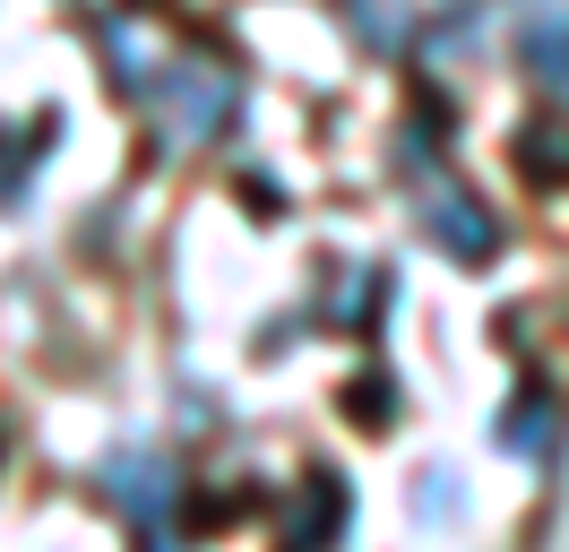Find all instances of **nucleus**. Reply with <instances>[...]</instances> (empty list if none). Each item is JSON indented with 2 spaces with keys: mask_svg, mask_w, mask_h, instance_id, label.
<instances>
[{
  "mask_svg": "<svg viewBox=\"0 0 569 552\" xmlns=\"http://www.w3.org/2000/svg\"><path fill=\"white\" fill-rule=\"evenodd\" d=\"M552 441H561V388H552V379H518L509 406L492 414V448H509V457H543Z\"/></svg>",
  "mask_w": 569,
  "mask_h": 552,
  "instance_id": "nucleus-4",
  "label": "nucleus"
},
{
  "mask_svg": "<svg viewBox=\"0 0 569 552\" xmlns=\"http://www.w3.org/2000/svg\"><path fill=\"white\" fill-rule=\"evenodd\" d=\"M96 492H104L112 510L130 518L139 535H173V510H181V475H173V457H156V448H112L104 466H96Z\"/></svg>",
  "mask_w": 569,
  "mask_h": 552,
  "instance_id": "nucleus-1",
  "label": "nucleus"
},
{
  "mask_svg": "<svg viewBox=\"0 0 569 552\" xmlns=\"http://www.w3.org/2000/svg\"><path fill=\"white\" fill-rule=\"evenodd\" d=\"M233 103H242V87H233L216 61H173L164 78H156V121H164V138H173V147L216 138L224 121H233Z\"/></svg>",
  "mask_w": 569,
  "mask_h": 552,
  "instance_id": "nucleus-2",
  "label": "nucleus"
},
{
  "mask_svg": "<svg viewBox=\"0 0 569 552\" xmlns=\"http://www.w3.org/2000/svg\"><path fill=\"white\" fill-rule=\"evenodd\" d=\"M415 510L423 518H458V483L440 475V483H415Z\"/></svg>",
  "mask_w": 569,
  "mask_h": 552,
  "instance_id": "nucleus-10",
  "label": "nucleus"
},
{
  "mask_svg": "<svg viewBox=\"0 0 569 552\" xmlns=\"http://www.w3.org/2000/svg\"><path fill=\"white\" fill-rule=\"evenodd\" d=\"M389 397H397V388H389V379H380V372H371V379H362V388H346V414H362V423H371V432H380V423H389Z\"/></svg>",
  "mask_w": 569,
  "mask_h": 552,
  "instance_id": "nucleus-8",
  "label": "nucleus"
},
{
  "mask_svg": "<svg viewBox=\"0 0 569 552\" xmlns=\"http://www.w3.org/2000/svg\"><path fill=\"white\" fill-rule=\"evenodd\" d=\"M518 61H527L535 78L569 87V0H535V9H527V27H518Z\"/></svg>",
  "mask_w": 569,
  "mask_h": 552,
  "instance_id": "nucleus-6",
  "label": "nucleus"
},
{
  "mask_svg": "<svg viewBox=\"0 0 569 552\" xmlns=\"http://www.w3.org/2000/svg\"><path fill=\"white\" fill-rule=\"evenodd\" d=\"M346 518H355L346 475H337V466H311V475H302V501L284 510V544H337Z\"/></svg>",
  "mask_w": 569,
  "mask_h": 552,
  "instance_id": "nucleus-5",
  "label": "nucleus"
},
{
  "mask_svg": "<svg viewBox=\"0 0 569 552\" xmlns=\"http://www.w3.org/2000/svg\"><path fill=\"white\" fill-rule=\"evenodd\" d=\"M518 172L527 181H569V121H527L518 130Z\"/></svg>",
  "mask_w": 569,
  "mask_h": 552,
  "instance_id": "nucleus-7",
  "label": "nucleus"
},
{
  "mask_svg": "<svg viewBox=\"0 0 569 552\" xmlns=\"http://www.w3.org/2000/svg\"><path fill=\"white\" fill-rule=\"evenodd\" d=\"M415 225H423L431 250H449V259H466V268L500 250V216H492V199H475L466 181H423V199H415Z\"/></svg>",
  "mask_w": 569,
  "mask_h": 552,
  "instance_id": "nucleus-3",
  "label": "nucleus"
},
{
  "mask_svg": "<svg viewBox=\"0 0 569 552\" xmlns=\"http://www.w3.org/2000/svg\"><path fill=\"white\" fill-rule=\"evenodd\" d=\"M346 9L362 18V34H371V43H397V9H389V0H346Z\"/></svg>",
  "mask_w": 569,
  "mask_h": 552,
  "instance_id": "nucleus-9",
  "label": "nucleus"
}]
</instances>
